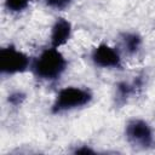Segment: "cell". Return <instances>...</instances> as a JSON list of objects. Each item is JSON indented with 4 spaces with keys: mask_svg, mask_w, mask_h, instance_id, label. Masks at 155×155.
I'll use <instances>...</instances> for the list:
<instances>
[{
    "mask_svg": "<svg viewBox=\"0 0 155 155\" xmlns=\"http://www.w3.org/2000/svg\"><path fill=\"white\" fill-rule=\"evenodd\" d=\"M67 65V62L64 57L53 48L45 50L35 61L34 63V71L35 74L46 80H53L61 76V74L64 71Z\"/></svg>",
    "mask_w": 155,
    "mask_h": 155,
    "instance_id": "cell-1",
    "label": "cell"
},
{
    "mask_svg": "<svg viewBox=\"0 0 155 155\" xmlns=\"http://www.w3.org/2000/svg\"><path fill=\"white\" fill-rule=\"evenodd\" d=\"M91 101V93L80 87H67L59 91L57 98L53 103L52 111L59 113L63 110L73 109L87 104Z\"/></svg>",
    "mask_w": 155,
    "mask_h": 155,
    "instance_id": "cell-2",
    "label": "cell"
},
{
    "mask_svg": "<svg viewBox=\"0 0 155 155\" xmlns=\"http://www.w3.org/2000/svg\"><path fill=\"white\" fill-rule=\"evenodd\" d=\"M28 57L17 51L15 47H5L0 51V69L6 74H15L25 70L28 67Z\"/></svg>",
    "mask_w": 155,
    "mask_h": 155,
    "instance_id": "cell-3",
    "label": "cell"
},
{
    "mask_svg": "<svg viewBox=\"0 0 155 155\" xmlns=\"http://www.w3.org/2000/svg\"><path fill=\"white\" fill-rule=\"evenodd\" d=\"M127 139L133 144L142 148H148L153 143V133L150 127L143 120H132L126 126Z\"/></svg>",
    "mask_w": 155,
    "mask_h": 155,
    "instance_id": "cell-4",
    "label": "cell"
},
{
    "mask_svg": "<svg viewBox=\"0 0 155 155\" xmlns=\"http://www.w3.org/2000/svg\"><path fill=\"white\" fill-rule=\"evenodd\" d=\"M92 58L93 62L103 68H108V67H120V56L119 53L111 48L108 45H99L98 47L94 48L93 53H92Z\"/></svg>",
    "mask_w": 155,
    "mask_h": 155,
    "instance_id": "cell-5",
    "label": "cell"
},
{
    "mask_svg": "<svg viewBox=\"0 0 155 155\" xmlns=\"http://www.w3.org/2000/svg\"><path fill=\"white\" fill-rule=\"evenodd\" d=\"M70 31H71L70 23L64 18H58L52 28V34H51V41L53 47H59L64 45L70 36Z\"/></svg>",
    "mask_w": 155,
    "mask_h": 155,
    "instance_id": "cell-6",
    "label": "cell"
},
{
    "mask_svg": "<svg viewBox=\"0 0 155 155\" xmlns=\"http://www.w3.org/2000/svg\"><path fill=\"white\" fill-rule=\"evenodd\" d=\"M139 45H140V39L138 35H136V34L124 35V46H125L127 52H130V53L136 52L138 50Z\"/></svg>",
    "mask_w": 155,
    "mask_h": 155,
    "instance_id": "cell-7",
    "label": "cell"
},
{
    "mask_svg": "<svg viewBox=\"0 0 155 155\" xmlns=\"http://www.w3.org/2000/svg\"><path fill=\"white\" fill-rule=\"evenodd\" d=\"M29 4V0H6V7L10 11L18 12L24 10Z\"/></svg>",
    "mask_w": 155,
    "mask_h": 155,
    "instance_id": "cell-8",
    "label": "cell"
},
{
    "mask_svg": "<svg viewBox=\"0 0 155 155\" xmlns=\"http://www.w3.org/2000/svg\"><path fill=\"white\" fill-rule=\"evenodd\" d=\"M134 91V85H130L126 82H121L117 86V98L120 99H125L127 98L130 94H132Z\"/></svg>",
    "mask_w": 155,
    "mask_h": 155,
    "instance_id": "cell-9",
    "label": "cell"
},
{
    "mask_svg": "<svg viewBox=\"0 0 155 155\" xmlns=\"http://www.w3.org/2000/svg\"><path fill=\"white\" fill-rule=\"evenodd\" d=\"M46 1L51 7L54 8H63L70 2V0H46Z\"/></svg>",
    "mask_w": 155,
    "mask_h": 155,
    "instance_id": "cell-10",
    "label": "cell"
},
{
    "mask_svg": "<svg viewBox=\"0 0 155 155\" xmlns=\"http://www.w3.org/2000/svg\"><path fill=\"white\" fill-rule=\"evenodd\" d=\"M23 98H24V96H23L22 93L16 92V93H13V94H11V96L8 97V101H10L12 104H19Z\"/></svg>",
    "mask_w": 155,
    "mask_h": 155,
    "instance_id": "cell-11",
    "label": "cell"
},
{
    "mask_svg": "<svg viewBox=\"0 0 155 155\" xmlns=\"http://www.w3.org/2000/svg\"><path fill=\"white\" fill-rule=\"evenodd\" d=\"M76 154H87V153H93L91 149H88V148H80V149H76V151H75Z\"/></svg>",
    "mask_w": 155,
    "mask_h": 155,
    "instance_id": "cell-12",
    "label": "cell"
}]
</instances>
